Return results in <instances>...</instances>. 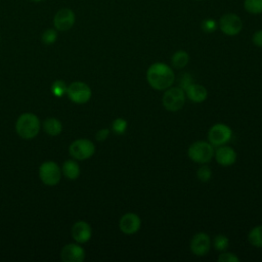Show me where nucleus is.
Here are the masks:
<instances>
[{
	"instance_id": "7c9ffc66",
	"label": "nucleus",
	"mask_w": 262,
	"mask_h": 262,
	"mask_svg": "<svg viewBox=\"0 0 262 262\" xmlns=\"http://www.w3.org/2000/svg\"><path fill=\"white\" fill-rule=\"evenodd\" d=\"M252 41L255 46L262 48V30L256 31L252 37Z\"/></svg>"
},
{
	"instance_id": "dca6fc26",
	"label": "nucleus",
	"mask_w": 262,
	"mask_h": 262,
	"mask_svg": "<svg viewBox=\"0 0 262 262\" xmlns=\"http://www.w3.org/2000/svg\"><path fill=\"white\" fill-rule=\"evenodd\" d=\"M184 92L186 98L195 103L204 102L208 97V91L206 87L196 83H191L184 89Z\"/></svg>"
},
{
	"instance_id": "9b49d317",
	"label": "nucleus",
	"mask_w": 262,
	"mask_h": 262,
	"mask_svg": "<svg viewBox=\"0 0 262 262\" xmlns=\"http://www.w3.org/2000/svg\"><path fill=\"white\" fill-rule=\"evenodd\" d=\"M211 246L210 235L206 232H198L190 239L189 250L194 256L204 257L210 252Z\"/></svg>"
},
{
	"instance_id": "5701e85b",
	"label": "nucleus",
	"mask_w": 262,
	"mask_h": 262,
	"mask_svg": "<svg viewBox=\"0 0 262 262\" xmlns=\"http://www.w3.org/2000/svg\"><path fill=\"white\" fill-rule=\"evenodd\" d=\"M128 123L123 118H117L112 123V131L117 135H122L126 132Z\"/></svg>"
},
{
	"instance_id": "6e6552de",
	"label": "nucleus",
	"mask_w": 262,
	"mask_h": 262,
	"mask_svg": "<svg viewBox=\"0 0 262 262\" xmlns=\"http://www.w3.org/2000/svg\"><path fill=\"white\" fill-rule=\"evenodd\" d=\"M76 23V14L73 9L63 7L57 10L53 16V27L58 32H66L72 29Z\"/></svg>"
},
{
	"instance_id": "ddd939ff",
	"label": "nucleus",
	"mask_w": 262,
	"mask_h": 262,
	"mask_svg": "<svg viewBox=\"0 0 262 262\" xmlns=\"http://www.w3.org/2000/svg\"><path fill=\"white\" fill-rule=\"evenodd\" d=\"M214 158L216 162L222 167H229L232 166L236 162V151L226 144L217 146L214 152Z\"/></svg>"
},
{
	"instance_id": "0eeeda50",
	"label": "nucleus",
	"mask_w": 262,
	"mask_h": 262,
	"mask_svg": "<svg viewBox=\"0 0 262 262\" xmlns=\"http://www.w3.org/2000/svg\"><path fill=\"white\" fill-rule=\"evenodd\" d=\"M67 94L69 98L75 103H86L91 98L92 92L90 87L81 81H76L68 86Z\"/></svg>"
},
{
	"instance_id": "f3484780",
	"label": "nucleus",
	"mask_w": 262,
	"mask_h": 262,
	"mask_svg": "<svg viewBox=\"0 0 262 262\" xmlns=\"http://www.w3.org/2000/svg\"><path fill=\"white\" fill-rule=\"evenodd\" d=\"M63 175L71 180H75L80 176V166L74 160H68L62 165Z\"/></svg>"
},
{
	"instance_id": "7ed1b4c3",
	"label": "nucleus",
	"mask_w": 262,
	"mask_h": 262,
	"mask_svg": "<svg viewBox=\"0 0 262 262\" xmlns=\"http://www.w3.org/2000/svg\"><path fill=\"white\" fill-rule=\"evenodd\" d=\"M215 148L205 140H198L191 143L187 149L188 158L196 164H208L214 158Z\"/></svg>"
},
{
	"instance_id": "2eb2a0df",
	"label": "nucleus",
	"mask_w": 262,
	"mask_h": 262,
	"mask_svg": "<svg viewBox=\"0 0 262 262\" xmlns=\"http://www.w3.org/2000/svg\"><path fill=\"white\" fill-rule=\"evenodd\" d=\"M72 236L79 244L87 243L92 236V228L90 224L82 220L77 221L72 227Z\"/></svg>"
},
{
	"instance_id": "c85d7f7f",
	"label": "nucleus",
	"mask_w": 262,
	"mask_h": 262,
	"mask_svg": "<svg viewBox=\"0 0 262 262\" xmlns=\"http://www.w3.org/2000/svg\"><path fill=\"white\" fill-rule=\"evenodd\" d=\"M191 83H193V80H192L191 76H190L188 73L182 74V76L180 77V80H179V87L184 90V89H185L187 86H189Z\"/></svg>"
},
{
	"instance_id": "f8f14e48",
	"label": "nucleus",
	"mask_w": 262,
	"mask_h": 262,
	"mask_svg": "<svg viewBox=\"0 0 262 262\" xmlns=\"http://www.w3.org/2000/svg\"><path fill=\"white\" fill-rule=\"evenodd\" d=\"M140 227H141V219L137 214L133 212L125 213L119 221L120 230L123 233L128 235L136 233L140 229Z\"/></svg>"
},
{
	"instance_id": "423d86ee",
	"label": "nucleus",
	"mask_w": 262,
	"mask_h": 262,
	"mask_svg": "<svg viewBox=\"0 0 262 262\" xmlns=\"http://www.w3.org/2000/svg\"><path fill=\"white\" fill-rule=\"evenodd\" d=\"M69 151L70 155L77 160H87L94 155L95 145L87 138H80L71 143Z\"/></svg>"
},
{
	"instance_id": "4be33fe9",
	"label": "nucleus",
	"mask_w": 262,
	"mask_h": 262,
	"mask_svg": "<svg viewBox=\"0 0 262 262\" xmlns=\"http://www.w3.org/2000/svg\"><path fill=\"white\" fill-rule=\"evenodd\" d=\"M245 9L252 14L262 13V0H245Z\"/></svg>"
},
{
	"instance_id": "1a4fd4ad",
	"label": "nucleus",
	"mask_w": 262,
	"mask_h": 262,
	"mask_svg": "<svg viewBox=\"0 0 262 262\" xmlns=\"http://www.w3.org/2000/svg\"><path fill=\"white\" fill-rule=\"evenodd\" d=\"M39 176L43 183L47 185H55L60 180L61 172L58 165L55 162L47 161L40 166Z\"/></svg>"
},
{
	"instance_id": "20e7f679",
	"label": "nucleus",
	"mask_w": 262,
	"mask_h": 262,
	"mask_svg": "<svg viewBox=\"0 0 262 262\" xmlns=\"http://www.w3.org/2000/svg\"><path fill=\"white\" fill-rule=\"evenodd\" d=\"M185 100V92L179 86L169 87L165 90L162 97V103L165 110L173 113L180 111L184 106Z\"/></svg>"
},
{
	"instance_id": "c756f323",
	"label": "nucleus",
	"mask_w": 262,
	"mask_h": 262,
	"mask_svg": "<svg viewBox=\"0 0 262 262\" xmlns=\"http://www.w3.org/2000/svg\"><path fill=\"white\" fill-rule=\"evenodd\" d=\"M110 129L107 128H102V129H99L96 134H95V138L98 140V141H104L108 135H110Z\"/></svg>"
},
{
	"instance_id": "a878e982",
	"label": "nucleus",
	"mask_w": 262,
	"mask_h": 262,
	"mask_svg": "<svg viewBox=\"0 0 262 262\" xmlns=\"http://www.w3.org/2000/svg\"><path fill=\"white\" fill-rule=\"evenodd\" d=\"M67 89H68V86H67L66 82L62 80L54 81L51 86V90H52L53 94L57 97H61L62 95H64L67 93Z\"/></svg>"
},
{
	"instance_id": "39448f33",
	"label": "nucleus",
	"mask_w": 262,
	"mask_h": 262,
	"mask_svg": "<svg viewBox=\"0 0 262 262\" xmlns=\"http://www.w3.org/2000/svg\"><path fill=\"white\" fill-rule=\"evenodd\" d=\"M232 138V130L223 123L214 124L208 131V141L214 146H220L228 143Z\"/></svg>"
},
{
	"instance_id": "b1692460",
	"label": "nucleus",
	"mask_w": 262,
	"mask_h": 262,
	"mask_svg": "<svg viewBox=\"0 0 262 262\" xmlns=\"http://www.w3.org/2000/svg\"><path fill=\"white\" fill-rule=\"evenodd\" d=\"M196 178L201 181V182H208L211 180L212 178V170L211 168L206 165V164H202L201 167L196 170Z\"/></svg>"
},
{
	"instance_id": "a211bd4d",
	"label": "nucleus",
	"mask_w": 262,
	"mask_h": 262,
	"mask_svg": "<svg viewBox=\"0 0 262 262\" xmlns=\"http://www.w3.org/2000/svg\"><path fill=\"white\" fill-rule=\"evenodd\" d=\"M188 62H189V55L184 50H178L174 52L171 57V64L174 69H177V70L183 69L184 67L187 66Z\"/></svg>"
},
{
	"instance_id": "473e14b6",
	"label": "nucleus",
	"mask_w": 262,
	"mask_h": 262,
	"mask_svg": "<svg viewBox=\"0 0 262 262\" xmlns=\"http://www.w3.org/2000/svg\"><path fill=\"white\" fill-rule=\"evenodd\" d=\"M0 40H1V36H0Z\"/></svg>"
},
{
	"instance_id": "6ab92c4d",
	"label": "nucleus",
	"mask_w": 262,
	"mask_h": 262,
	"mask_svg": "<svg viewBox=\"0 0 262 262\" xmlns=\"http://www.w3.org/2000/svg\"><path fill=\"white\" fill-rule=\"evenodd\" d=\"M43 128L47 134H49L51 136H56V135L60 134V132L62 130V125L59 120H57L55 118H49L44 121Z\"/></svg>"
},
{
	"instance_id": "f03ea898",
	"label": "nucleus",
	"mask_w": 262,
	"mask_h": 262,
	"mask_svg": "<svg viewBox=\"0 0 262 262\" xmlns=\"http://www.w3.org/2000/svg\"><path fill=\"white\" fill-rule=\"evenodd\" d=\"M15 130L24 139H32L36 137L40 131L39 118L32 113L21 114L16 120Z\"/></svg>"
},
{
	"instance_id": "f257e3e1",
	"label": "nucleus",
	"mask_w": 262,
	"mask_h": 262,
	"mask_svg": "<svg viewBox=\"0 0 262 262\" xmlns=\"http://www.w3.org/2000/svg\"><path fill=\"white\" fill-rule=\"evenodd\" d=\"M146 81L148 85L158 91H165L175 82L173 69L165 62H154L146 70Z\"/></svg>"
},
{
	"instance_id": "2f4dec72",
	"label": "nucleus",
	"mask_w": 262,
	"mask_h": 262,
	"mask_svg": "<svg viewBox=\"0 0 262 262\" xmlns=\"http://www.w3.org/2000/svg\"><path fill=\"white\" fill-rule=\"evenodd\" d=\"M29 1L34 2V3H39V2H42V1H44V0H29Z\"/></svg>"
},
{
	"instance_id": "cd10ccee",
	"label": "nucleus",
	"mask_w": 262,
	"mask_h": 262,
	"mask_svg": "<svg viewBox=\"0 0 262 262\" xmlns=\"http://www.w3.org/2000/svg\"><path fill=\"white\" fill-rule=\"evenodd\" d=\"M217 260L219 262H239V258L235 254L224 251L218 256Z\"/></svg>"
},
{
	"instance_id": "4468645a",
	"label": "nucleus",
	"mask_w": 262,
	"mask_h": 262,
	"mask_svg": "<svg viewBox=\"0 0 262 262\" xmlns=\"http://www.w3.org/2000/svg\"><path fill=\"white\" fill-rule=\"evenodd\" d=\"M60 255L64 262H82L85 259V250L78 244H69L62 248Z\"/></svg>"
},
{
	"instance_id": "bb28decb",
	"label": "nucleus",
	"mask_w": 262,
	"mask_h": 262,
	"mask_svg": "<svg viewBox=\"0 0 262 262\" xmlns=\"http://www.w3.org/2000/svg\"><path fill=\"white\" fill-rule=\"evenodd\" d=\"M201 28L206 33H213L217 29V23L213 18H206L201 23Z\"/></svg>"
},
{
	"instance_id": "393cba45",
	"label": "nucleus",
	"mask_w": 262,
	"mask_h": 262,
	"mask_svg": "<svg viewBox=\"0 0 262 262\" xmlns=\"http://www.w3.org/2000/svg\"><path fill=\"white\" fill-rule=\"evenodd\" d=\"M57 30L54 29V28H49V29H46L42 35H41V39H42V42L46 45H51L53 44L56 39H57Z\"/></svg>"
},
{
	"instance_id": "412c9836",
	"label": "nucleus",
	"mask_w": 262,
	"mask_h": 262,
	"mask_svg": "<svg viewBox=\"0 0 262 262\" xmlns=\"http://www.w3.org/2000/svg\"><path fill=\"white\" fill-rule=\"evenodd\" d=\"M229 245V239L226 235L224 234H217L214 236L213 238V243H212V246L213 248L216 250V251H219V252H223L227 249Z\"/></svg>"
},
{
	"instance_id": "9d476101",
	"label": "nucleus",
	"mask_w": 262,
	"mask_h": 262,
	"mask_svg": "<svg viewBox=\"0 0 262 262\" xmlns=\"http://www.w3.org/2000/svg\"><path fill=\"white\" fill-rule=\"evenodd\" d=\"M219 28L223 34L227 36H235L241 33L243 29V21L235 13H225L219 20Z\"/></svg>"
},
{
	"instance_id": "aec40b11",
	"label": "nucleus",
	"mask_w": 262,
	"mask_h": 262,
	"mask_svg": "<svg viewBox=\"0 0 262 262\" xmlns=\"http://www.w3.org/2000/svg\"><path fill=\"white\" fill-rule=\"evenodd\" d=\"M248 241L253 247L262 248V225H257L249 231Z\"/></svg>"
}]
</instances>
